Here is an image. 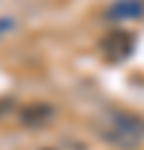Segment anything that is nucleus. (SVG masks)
I'll return each instance as SVG.
<instances>
[{
  "mask_svg": "<svg viewBox=\"0 0 144 150\" xmlns=\"http://www.w3.org/2000/svg\"><path fill=\"white\" fill-rule=\"evenodd\" d=\"M141 13H144L141 0H117V3H112L110 11H107V16H112V19H136Z\"/></svg>",
  "mask_w": 144,
  "mask_h": 150,
  "instance_id": "f257e3e1",
  "label": "nucleus"
},
{
  "mask_svg": "<svg viewBox=\"0 0 144 150\" xmlns=\"http://www.w3.org/2000/svg\"><path fill=\"white\" fill-rule=\"evenodd\" d=\"M13 30V22H11V19H0V38H3L6 32H11Z\"/></svg>",
  "mask_w": 144,
  "mask_h": 150,
  "instance_id": "f03ea898",
  "label": "nucleus"
}]
</instances>
